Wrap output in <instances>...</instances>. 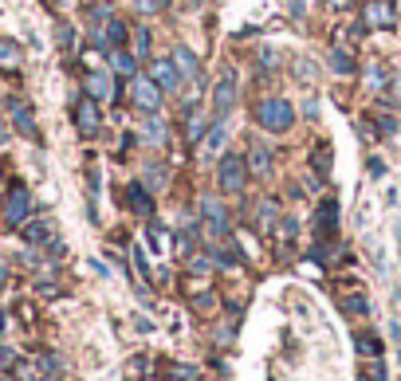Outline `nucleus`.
<instances>
[{
  "label": "nucleus",
  "instance_id": "1",
  "mask_svg": "<svg viewBox=\"0 0 401 381\" xmlns=\"http://www.w3.org/2000/svg\"><path fill=\"white\" fill-rule=\"evenodd\" d=\"M256 122H260V130H267V134L292 130V122H295L292 102L287 99H260L256 102Z\"/></svg>",
  "mask_w": 401,
  "mask_h": 381
},
{
  "label": "nucleus",
  "instance_id": "2",
  "mask_svg": "<svg viewBox=\"0 0 401 381\" xmlns=\"http://www.w3.org/2000/svg\"><path fill=\"white\" fill-rule=\"evenodd\" d=\"M95 44L103 51H118V48H126V36H130V28H126V20H118V12H110V16H103V20H95Z\"/></svg>",
  "mask_w": 401,
  "mask_h": 381
},
{
  "label": "nucleus",
  "instance_id": "3",
  "mask_svg": "<svg viewBox=\"0 0 401 381\" xmlns=\"http://www.w3.org/2000/svg\"><path fill=\"white\" fill-rule=\"evenodd\" d=\"M217 181H220V193H229V197L244 193V181H248V165H244L240 154H224V158H220Z\"/></svg>",
  "mask_w": 401,
  "mask_h": 381
},
{
  "label": "nucleus",
  "instance_id": "4",
  "mask_svg": "<svg viewBox=\"0 0 401 381\" xmlns=\"http://www.w3.org/2000/svg\"><path fill=\"white\" fill-rule=\"evenodd\" d=\"M130 102L138 106V111L158 114V106H161V86L154 83L150 75H134V79H130Z\"/></svg>",
  "mask_w": 401,
  "mask_h": 381
},
{
  "label": "nucleus",
  "instance_id": "5",
  "mask_svg": "<svg viewBox=\"0 0 401 381\" xmlns=\"http://www.w3.org/2000/svg\"><path fill=\"white\" fill-rule=\"evenodd\" d=\"M362 24L377 28V32H393V28H398V8H393V0H366L362 4Z\"/></svg>",
  "mask_w": 401,
  "mask_h": 381
},
{
  "label": "nucleus",
  "instance_id": "6",
  "mask_svg": "<svg viewBox=\"0 0 401 381\" xmlns=\"http://www.w3.org/2000/svg\"><path fill=\"white\" fill-rule=\"evenodd\" d=\"M232 106H236V67H224L213 86V111H217V118H229Z\"/></svg>",
  "mask_w": 401,
  "mask_h": 381
},
{
  "label": "nucleus",
  "instance_id": "7",
  "mask_svg": "<svg viewBox=\"0 0 401 381\" xmlns=\"http://www.w3.org/2000/svg\"><path fill=\"white\" fill-rule=\"evenodd\" d=\"M83 86H87V99H95V102H110L114 95H118L110 71H103V67H91V71L83 75Z\"/></svg>",
  "mask_w": 401,
  "mask_h": 381
},
{
  "label": "nucleus",
  "instance_id": "8",
  "mask_svg": "<svg viewBox=\"0 0 401 381\" xmlns=\"http://www.w3.org/2000/svg\"><path fill=\"white\" fill-rule=\"evenodd\" d=\"M28 212H32V193H28L24 185H16L12 193H8V205H4V221L20 228L28 221Z\"/></svg>",
  "mask_w": 401,
  "mask_h": 381
},
{
  "label": "nucleus",
  "instance_id": "9",
  "mask_svg": "<svg viewBox=\"0 0 401 381\" xmlns=\"http://www.w3.org/2000/svg\"><path fill=\"white\" fill-rule=\"evenodd\" d=\"M75 126H79L83 134H98V130H103V114H98L95 99H79V102H75Z\"/></svg>",
  "mask_w": 401,
  "mask_h": 381
},
{
  "label": "nucleus",
  "instance_id": "10",
  "mask_svg": "<svg viewBox=\"0 0 401 381\" xmlns=\"http://www.w3.org/2000/svg\"><path fill=\"white\" fill-rule=\"evenodd\" d=\"M20 228H24V240H28V244H39V248H44V244H48V248H60V244H55V224H51L48 216H39V221H24Z\"/></svg>",
  "mask_w": 401,
  "mask_h": 381
},
{
  "label": "nucleus",
  "instance_id": "11",
  "mask_svg": "<svg viewBox=\"0 0 401 381\" xmlns=\"http://www.w3.org/2000/svg\"><path fill=\"white\" fill-rule=\"evenodd\" d=\"M150 79H154L161 91H177V86H181V75H177L173 59H154L150 63Z\"/></svg>",
  "mask_w": 401,
  "mask_h": 381
},
{
  "label": "nucleus",
  "instance_id": "12",
  "mask_svg": "<svg viewBox=\"0 0 401 381\" xmlns=\"http://www.w3.org/2000/svg\"><path fill=\"white\" fill-rule=\"evenodd\" d=\"M8 111H12V122H16V130H20L24 138H32V142H36V138H39V130H36V118H32V106H28L24 99H12V102H8Z\"/></svg>",
  "mask_w": 401,
  "mask_h": 381
},
{
  "label": "nucleus",
  "instance_id": "13",
  "mask_svg": "<svg viewBox=\"0 0 401 381\" xmlns=\"http://www.w3.org/2000/svg\"><path fill=\"white\" fill-rule=\"evenodd\" d=\"M335 224H339V201L327 197L323 205H319V212H315V232L327 240V236H335Z\"/></svg>",
  "mask_w": 401,
  "mask_h": 381
},
{
  "label": "nucleus",
  "instance_id": "14",
  "mask_svg": "<svg viewBox=\"0 0 401 381\" xmlns=\"http://www.w3.org/2000/svg\"><path fill=\"white\" fill-rule=\"evenodd\" d=\"M126 205H130L138 216H154V197L146 193V185L142 181H134L130 189H126Z\"/></svg>",
  "mask_w": 401,
  "mask_h": 381
},
{
  "label": "nucleus",
  "instance_id": "15",
  "mask_svg": "<svg viewBox=\"0 0 401 381\" xmlns=\"http://www.w3.org/2000/svg\"><path fill=\"white\" fill-rule=\"evenodd\" d=\"M20 67H24V48L0 36V71H20Z\"/></svg>",
  "mask_w": 401,
  "mask_h": 381
},
{
  "label": "nucleus",
  "instance_id": "16",
  "mask_svg": "<svg viewBox=\"0 0 401 381\" xmlns=\"http://www.w3.org/2000/svg\"><path fill=\"white\" fill-rule=\"evenodd\" d=\"M201 212H205L208 228H213L217 236H224V232H229V224H224V209H220V205H217L213 197H205V201H201Z\"/></svg>",
  "mask_w": 401,
  "mask_h": 381
},
{
  "label": "nucleus",
  "instance_id": "17",
  "mask_svg": "<svg viewBox=\"0 0 401 381\" xmlns=\"http://www.w3.org/2000/svg\"><path fill=\"white\" fill-rule=\"evenodd\" d=\"M173 67H177V75H181V79H197V55L189 48H173Z\"/></svg>",
  "mask_w": 401,
  "mask_h": 381
},
{
  "label": "nucleus",
  "instance_id": "18",
  "mask_svg": "<svg viewBox=\"0 0 401 381\" xmlns=\"http://www.w3.org/2000/svg\"><path fill=\"white\" fill-rule=\"evenodd\" d=\"M110 71H118V75H126V79H134V75H138V59H134L126 48L110 51Z\"/></svg>",
  "mask_w": 401,
  "mask_h": 381
},
{
  "label": "nucleus",
  "instance_id": "19",
  "mask_svg": "<svg viewBox=\"0 0 401 381\" xmlns=\"http://www.w3.org/2000/svg\"><path fill=\"white\" fill-rule=\"evenodd\" d=\"M330 71L342 75V79H346V75H354V55H350L346 48H339V44L330 48Z\"/></svg>",
  "mask_w": 401,
  "mask_h": 381
},
{
  "label": "nucleus",
  "instance_id": "20",
  "mask_svg": "<svg viewBox=\"0 0 401 381\" xmlns=\"http://www.w3.org/2000/svg\"><path fill=\"white\" fill-rule=\"evenodd\" d=\"M252 173L256 177H267V173H271V154H267L264 142H252Z\"/></svg>",
  "mask_w": 401,
  "mask_h": 381
},
{
  "label": "nucleus",
  "instance_id": "21",
  "mask_svg": "<svg viewBox=\"0 0 401 381\" xmlns=\"http://www.w3.org/2000/svg\"><path fill=\"white\" fill-rule=\"evenodd\" d=\"M311 169H315L319 177L330 173V146L327 142H315V149H311Z\"/></svg>",
  "mask_w": 401,
  "mask_h": 381
},
{
  "label": "nucleus",
  "instance_id": "22",
  "mask_svg": "<svg viewBox=\"0 0 401 381\" xmlns=\"http://www.w3.org/2000/svg\"><path fill=\"white\" fill-rule=\"evenodd\" d=\"M339 307L346 310V315H370V299L366 295H342Z\"/></svg>",
  "mask_w": 401,
  "mask_h": 381
},
{
  "label": "nucleus",
  "instance_id": "23",
  "mask_svg": "<svg viewBox=\"0 0 401 381\" xmlns=\"http://www.w3.org/2000/svg\"><path fill=\"white\" fill-rule=\"evenodd\" d=\"M130 36H134V59H146L150 55V32L146 28H134Z\"/></svg>",
  "mask_w": 401,
  "mask_h": 381
},
{
  "label": "nucleus",
  "instance_id": "24",
  "mask_svg": "<svg viewBox=\"0 0 401 381\" xmlns=\"http://www.w3.org/2000/svg\"><path fill=\"white\" fill-rule=\"evenodd\" d=\"M146 240L158 248V252H166V248H170V232H166L161 224H150V228H146Z\"/></svg>",
  "mask_w": 401,
  "mask_h": 381
},
{
  "label": "nucleus",
  "instance_id": "25",
  "mask_svg": "<svg viewBox=\"0 0 401 381\" xmlns=\"http://www.w3.org/2000/svg\"><path fill=\"white\" fill-rule=\"evenodd\" d=\"M358 350L370 357H382V342H377L374 334H358Z\"/></svg>",
  "mask_w": 401,
  "mask_h": 381
},
{
  "label": "nucleus",
  "instance_id": "26",
  "mask_svg": "<svg viewBox=\"0 0 401 381\" xmlns=\"http://www.w3.org/2000/svg\"><path fill=\"white\" fill-rule=\"evenodd\" d=\"M142 138H146V142H154V146H161V142H166V126H161L158 118H150V122H146V134H142Z\"/></svg>",
  "mask_w": 401,
  "mask_h": 381
},
{
  "label": "nucleus",
  "instance_id": "27",
  "mask_svg": "<svg viewBox=\"0 0 401 381\" xmlns=\"http://www.w3.org/2000/svg\"><path fill=\"white\" fill-rule=\"evenodd\" d=\"M201 134H205V118H201V114H189V126H185V138H189V142H201Z\"/></svg>",
  "mask_w": 401,
  "mask_h": 381
},
{
  "label": "nucleus",
  "instance_id": "28",
  "mask_svg": "<svg viewBox=\"0 0 401 381\" xmlns=\"http://www.w3.org/2000/svg\"><path fill=\"white\" fill-rule=\"evenodd\" d=\"M370 83L377 86V91H386L389 75H386V63H370Z\"/></svg>",
  "mask_w": 401,
  "mask_h": 381
},
{
  "label": "nucleus",
  "instance_id": "29",
  "mask_svg": "<svg viewBox=\"0 0 401 381\" xmlns=\"http://www.w3.org/2000/svg\"><path fill=\"white\" fill-rule=\"evenodd\" d=\"M220 146H224V118H217L213 134H208V149H220Z\"/></svg>",
  "mask_w": 401,
  "mask_h": 381
},
{
  "label": "nucleus",
  "instance_id": "30",
  "mask_svg": "<svg viewBox=\"0 0 401 381\" xmlns=\"http://www.w3.org/2000/svg\"><path fill=\"white\" fill-rule=\"evenodd\" d=\"M60 48H75V32L67 24H60Z\"/></svg>",
  "mask_w": 401,
  "mask_h": 381
},
{
  "label": "nucleus",
  "instance_id": "31",
  "mask_svg": "<svg viewBox=\"0 0 401 381\" xmlns=\"http://www.w3.org/2000/svg\"><path fill=\"white\" fill-rule=\"evenodd\" d=\"M134 263H138V271L150 279V263H146V252H142V248H134Z\"/></svg>",
  "mask_w": 401,
  "mask_h": 381
},
{
  "label": "nucleus",
  "instance_id": "32",
  "mask_svg": "<svg viewBox=\"0 0 401 381\" xmlns=\"http://www.w3.org/2000/svg\"><path fill=\"white\" fill-rule=\"evenodd\" d=\"M12 362H16V354H12V350H8L4 342H0V369H8Z\"/></svg>",
  "mask_w": 401,
  "mask_h": 381
},
{
  "label": "nucleus",
  "instance_id": "33",
  "mask_svg": "<svg viewBox=\"0 0 401 381\" xmlns=\"http://www.w3.org/2000/svg\"><path fill=\"white\" fill-rule=\"evenodd\" d=\"M393 130H398V118H389L386 114V118H382V134H393Z\"/></svg>",
  "mask_w": 401,
  "mask_h": 381
},
{
  "label": "nucleus",
  "instance_id": "34",
  "mask_svg": "<svg viewBox=\"0 0 401 381\" xmlns=\"http://www.w3.org/2000/svg\"><path fill=\"white\" fill-rule=\"evenodd\" d=\"M382 173H386V165H382V161L374 158V161H370V177H382Z\"/></svg>",
  "mask_w": 401,
  "mask_h": 381
},
{
  "label": "nucleus",
  "instance_id": "35",
  "mask_svg": "<svg viewBox=\"0 0 401 381\" xmlns=\"http://www.w3.org/2000/svg\"><path fill=\"white\" fill-rule=\"evenodd\" d=\"M4 283H8V263L0 259V287H4Z\"/></svg>",
  "mask_w": 401,
  "mask_h": 381
},
{
  "label": "nucleus",
  "instance_id": "36",
  "mask_svg": "<svg viewBox=\"0 0 401 381\" xmlns=\"http://www.w3.org/2000/svg\"><path fill=\"white\" fill-rule=\"evenodd\" d=\"M374 381H386V369H382V362L374 366Z\"/></svg>",
  "mask_w": 401,
  "mask_h": 381
},
{
  "label": "nucleus",
  "instance_id": "37",
  "mask_svg": "<svg viewBox=\"0 0 401 381\" xmlns=\"http://www.w3.org/2000/svg\"><path fill=\"white\" fill-rule=\"evenodd\" d=\"M330 4H335V8H350V0H330Z\"/></svg>",
  "mask_w": 401,
  "mask_h": 381
},
{
  "label": "nucleus",
  "instance_id": "38",
  "mask_svg": "<svg viewBox=\"0 0 401 381\" xmlns=\"http://www.w3.org/2000/svg\"><path fill=\"white\" fill-rule=\"evenodd\" d=\"M36 381H60V378H55V373H39Z\"/></svg>",
  "mask_w": 401,
  "mask_h": 381
},
{
  "label": "nucleus",
  "instance_id": "39",
  "mask_svg": "<svg viewBox=\"0 0 401 381\" xmlns=\"http://www.w3.org/2000/svg\"><path fill=\"white\" fill-rule=\"evenodd\" d=\"M0 142H8V130H4V126H0Z\"/></svg>",
  "mask_w": 401,
  "mask_h": 381
},
{
  "label": "nucleus",
  "instance_id": "40",
  "mask_svg": "<svg viewBox=\"0 0 401 381\" xmlns=\"http://www.w3.org/2000/svg\"><path fill=\"white\" fill-rule=\"evenodd\" d=\"M398 252H401V224H398Z\"/></svg>",
  "mask_w": 401,
  "mask_h": 381
},
{
  "label": "nucleus",
  "instance_id": "41",
  "mask_svg": "<svg viewBox=\"0 0 401 381\" xmlns=\"http://www.w3.org/2000/svg\"><path fill=\"white\" fill-rule=\"evenodd\" d=\"M0 381H12V378H4V373H0Z\"/></svg>",
  "mask_w": 401,
  "mask_h": 381
}]
</instances>
